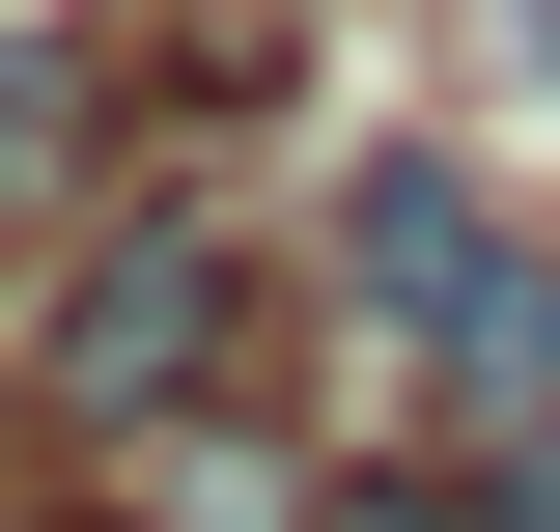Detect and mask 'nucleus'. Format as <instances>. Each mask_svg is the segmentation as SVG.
Masks as SVG:
<instances>
[{
  "instance_id": "nucleus-1",
  "label": "nucleus",
  "mask_w": 560,
  "mask_h": 532,
  "mask_svg": "<svg viewBox=\"0 0 560 532\" xmlns=\"http://www.w3.org/2000/svg\"><path fill=\"white\" fill-rule=\"evenodd\" d=\"M308 309L393 365L420 449H533V420H560V224H504L448 140H337V197H308Z\"/></svg>"
},
{
  "instance_id": "nucleus-2",
  "label": "nucleus",
  "mask_w": 560,
  "mask_h": 532,
  "mask_svg": "<svg viewBox=\"0 0 560 532\" xmlns=\"http://www.w3.org/2000/svg\"><path fill=\"white\" fill-rule=\"evenodd\" d=\"M253 309H280V253L197 169H140V197H84V253L28 280V420H57V449H224Z\"/></svg>"
},
{
  "instance_id": "nucleus-3",
  "label": "nucleus",
  "mask_w": 560,
  "mask_h": 532,
  "mask_svg": "<svg viewBox=\"0 0 560 532\" xmlns=\"http://www.w3.org/2000/svg\"><path fill=\"white\" fill-rule=\"evenodd\" d=\"M308 532H477V449H420V420H393V449L308 476Z\"/></svg>"
},
{
  "instance_id": "nucleus-4",
  "label": "nucleus",
  "mask_w": 560,
  "mask_h": 532,
  "mask_svg": "<svg viewBox=\"0 0 560 532\" xmlns=\"http://www.w3.org/2000/svg\"><path fill=\"white\" fill-rule=\"evenodd\" d=\"M477 532H560V420H533V449H477Z\"/></svg>"
},
{
  "instance_id": "nucleus-5",
  "label": "nucleus",
  "mask_w": 560,
  "mask_h": 532,
  "mask_svg": "<svg viewBox=\"0 0 560 532\" xmlns=\"http://www.w3.org/2000/svg\"><path fill=\"white\" fill-rule=\"evenodd\" d=\"M477 28H504V84H533V113H560V0H477Z\"/></svg>"
}]
</instances>
